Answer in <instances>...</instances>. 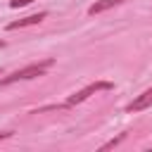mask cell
Instances as JSON below:
<instances>
[{
    "instance_id": "obj_1",
    "label": "cell",
    "mask_w": 152,
    "mask_h": 152,
    "mask_svg": "<svg viewBox=\"0 0 152 152\" xmlns=\"http://www.w3.org/2000/svg\"><path fill=\"white\" fill-rule=\"evenodd\" d=\"M55 62L52 59H43V62H36V64H28V66H24V69H17V71H12L10 76H5V78H0V88L2 86H10V83H17V81H28V78H38V76H43L50 66H52Z\"/></svg>"
},
{
    "instance_id": "obj_2",
    "label": "cell",
    "mask_w": 152,
    "mask_h": 152,
    "mask_svg": "<svg viewBox=\"0 0 152 152\" xmlns=\"http://www.w3.org/2000/svg\"><path fill=\"white\" fill-rule=\"evenodd\" d=\"M100 90H114V83H109V81H95V83H90V86H86V88H81L78 93H74L69 100H66V104L71 107V104H78V102H86L90 95H95V93H100Z\"/></svg>"
},
{
    "instance_id": "obj_3",
    "label": "cell",
    "mask_w": 152,
    "mask_h": 152,
    "mask_svg": "<svg viewBox=\"0 0 152 152\" xmlns=\"http://www.w3.org/2000/svg\"><path fill=\"white\" fill-rule=\"evenodd\" d=\"M45 17H48V12H38V14H31V17L17 19V21H10V24H7V31H17V28H24V26H36V24H40Z\"/></svg>"
},
{
    "instance_id": "obj_4",
    "label": "cell",
    "mask_w": 152,
    "mask_h": 152,
    "mask_svg": "<svg viewBox=\"0 0 152 152\" xmlns=\"http://www.w3.org/2000/svg\"><path fill=\"white\" fill-rule=\"evenodd\" d=\"M147 107H152V88H147L142 95H138V97L128 104V112L133 114V112H142V109H147Z\"/></svg>"
},
{
    "instance_id": "obj_5",
    "label": "cell",
    "mask_w": 152,
    "mask_h": 152,
    "mask_svg": "<svg viewBox=\"0 0 152 152\" xmlns=\"http://www.w3.org/2000/svg\"><path fill=\"white\" fill-rule=\"evenodd\" d=\"M124 0H97V2H93L90 7H88V14H100V12H104V10H109V7H116V5H121Z\"/></svg>"
},
{
    "instance_id": "obj_6",
    "label": "cell",
    "mask_w": 152,
    "mask_h": 152,
    "mask_svg": "<svg viewBox=\"0 0 152 152\" xmlns=\"http://www.w3.org/2000/svg\"><path fill=\"white\" fill-rule=\"evenodd\" d=\"M124 138H126V133H121L119 138H114V140H109V142H104V145H102L100 150H112V147H116V145H119V142H121Z\"/></svg>"
},
{
    "instance_id": "obj_7",
    "label": "cell",
    "mask_w": 152,
    "mask_h": 152,
    "mask_svg": "<svg viewBox=\"0 0 152 152\" xmlns=\"http://www.w3.org/2000/svg\"><path fill=\"white\" fill-rule=\"evenodd\" d=\"M33 0H12L10 2V7H24V5H31Z\"/></svg>"
},
{
    "instance_id": "obj_8",
    "label": "cell",
    "mask_w": 152,
    "mask_h": 152,
    "mask_svg": "<svg viewBox=\"0 0 152 152\" xmlns=\"http://www.w3.org/2000/svg\"><path fill=\"white\" fill-rule=\"evenodd\" d=\"M10 135H12L10 131H5V133H0V138H10Z\"/></svg>"
},
{
    "instance_id": "obj_9",
    "label": "cell",
    "mask_w": 152,
    "mask_h": 152,
    "mask_svg": "<svg viewBox=\"0 0 152 152\" xmlns=\"http://www.w3.org/2000/svg\"><path fill=\"white\" fill-rule=\"evenodd\" d=\"M2 45H5V43H2V40H0V48H2Z\"/></svg>"
}]
</instances>
